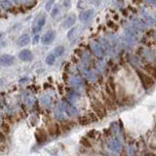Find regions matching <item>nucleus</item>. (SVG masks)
Returning <instances> with one entry per match:
<instances>
[{
	"label": "nucleus",
	"mask_w": 156,
	"mask_h": 156,
	"mask_svg": "<svg viewBox=\"0 0 156 156\" xmlns=\"http://www.w3.org/2000/svg\"><path fill=\"white\" fill-rule=\"evenodd\" d=\"M136 74H138L141 85L144 86L145 90L150 89L151 87L154 85V79L152 76H150L148 73H145L140 69H136Z\"/></svg>",
	"instance_id": "nucleus-1"
},
{
	"label": "nucleus",
	"mask_w": 156,
	"mask_h": 156,
	"mask_svg": "<svg viewBox=\"0 0 156 156\" xmlns=\"http://www.w3.org/2000/svg\"><path fill=\"white\" fill-rule=\"evenodd\" d=\"M92 107H93V110H94V112H95V114L97 116H99L100 118L102 119L106 116L105 107L100 101H98V100L93 101H92Z\"/></svg>",
	"instance_id": "nucleus-2"
},
{
	"label": "nucleus",
	"mask_w": 156,
	"mask_h": 156,
	"mask_svg": "<svg viewBox=\"0 0 156 156\" xmlns=\"http://www.w3.org/2000/svg\"><path fill=\"white\" fill-rule=\"evenodd\" d=\"M61 108L62 109V111H65L67 115H69V116H75L77 114V109L67 101H62V102Z\"/></svg>",
	"instance_id": "nucleus-3"
},
{
	"label": "nucleus",
	"mask_w": 156,
	"mask_h": 156,
	"mask_svg": "<svg viewBox=\"0 0 156 156\" xmlns=\"http://www.w3.org/2000/svg\"><path fill=\"white\" fill-rule=\"evenodd\" d=\"M95 15V11L93 9H89V10H85V11L81 12V14L79 15V20L82 23H88L90 22L93 19Z\"/></svg>",
	"instance_id": "nucleus-4"
},
{
	"label": "nucleus",
	"mask_w": 156,
	"mask_h": 156,
	"mask_svg": "<svg viewBox=\"0 0 156 156\" xmlns=\"http://www.w3.org/2000/svg\"><path fill=\"white\" fill-rule=\"evenodd\" d=\"M107 146H108V148L112 151H115V152H120V151L122 150V144L119 141L118 139H111L108 144H107Z\"/></svg>",
	"instance_id": "nucleus-5"
},
{
	"label": "nucleus",
	"mask_w": 156,
	"mask_h": 156,
	"mask_svg": "<svg viewBox=\"0 0 156 156\" xmlns=\"http://www.w3.org/2000/svg\"><path fill=\"white\" fill-rule=\"evenodd\" d=\"M90 47H91V50H92L93 54H94L96 57L101 58L102 56H104V50H102L101 46L98 42H96V41L91 42Z\"/></svg>",
	"instance_id": "nucleus-6"
},
{
	"label": "nucleus",
	"mask_w": 156,
	"mask_h": 156,
	"mask_svg": "<svg viewBox=\"0 0 156 156\" xmlns=\"http://www.w3.org/2000/svg\"><path fill=\"white\" fill-rule=\"evenodd\" d=\"M56 36V32L54 30H48L46 33H44V35L41 38V42L44 45H49L54 40V38Z\"/></svg>",
	"instance_id": "nucleus-7"
},
{
	"label": "nucleus",
	"mask_w": 156,
	"mask_h": 156,
	"mask_svg": "<svg viewBox=\"0 0 156 156\" xmlns=\"http://www.w3.org/2000/svg\"><path fill=\"white\" fill-rule=\"evenodd\" d=\"M19 58L23 62H30L33 58V54L30 50L23 49L19 54Z\"/></svg>",
	"instance_id": "nucleus-8"
},
{
	"label": "nucleus",
	"mask_w": 156,
	"mask_h": 156,
	"mask_svg": "<svg viewBox=\"0 0 156 156\" xmlns=\"http://www.w3.org/2000/svg\"><path fill=\"white\" fill-rule=\"evenodd\" d=\"M15 62V58L12 55H2L0 58V63L2 66H10Z\"/></svg>",
	"instance_id": "nucleus-9"
},
{
	"label": "nucleus",
	"mask_w": 156,
	"mask_h": 156,
	"mask_svg": "<svg viewBox=\"0 0 156 156\" xmlns=\"http://www.w3.org/2000/svg\"><path fill=\"white\" fill-rule=\"evenodd\" d=\"M45 23H46V18H45V16H42L41 18H39V19L37 20V22H36V23H35V26H34L33 28H32V32H33L34 34L38 33V32L40 31L41 29L43 28V27L45 26Z\"/></svg>",
	"instance_id": "nucleus-10"
},
{
	"label": "nucleus",
	"mask_w": 156,
	"mask_h": 156,
	"mask_svg": "<svg viewBox=\"0 0 156 156\" xmlns=\"http://www.w3.org/2000/svg\"><path fill=\"white\" fill-rule=\"evenodd\" d=\"M35 136H36V140L39 144H43L45 143L48 139V135H47V132L43 129H38L35 132Z\"/></svg>",
	"instance_id": "nucleus-11"
},
{
	"label": "nucleus",
	"mask_w": 156,
	"mask_h": 156,
	"mask_svg": "<svg viewBox=\"0 0 156 156\" xmlns=\"http://www.w3.org/2000/svg\"><path fill=\"white\" fill-rule=\"evenodd\" d=\"M75 22H76V16L74 14H71L65 20V22L62 23V27L65 28H70L72 26H74Z\"/></svg>",
	"instance_id": "nucleus-12"
},
{
	"label": "nucleus",
	"mask_w": 156,
	"mask_h": 156,
	"mask_svg": "<svg viewBox=\"0 0 156 156\" xmlns=\"http://www.w3.org/2000/svg\"><path fill=\"white\" fill-rule=\"evenodd\" d=\"M96 116H97L96 114H94V115H93V114H87V115L82 116V117H80V123L82 125H87V124L91 123V122L97 121L98 118Z\"/></svg>",
	"instance_id": "nucleus-13"
},
{
	"label": "nucleus",
	"mask_w": 156,
	"mask_h": 156,
	"mask_svg": "<svg viewBox=\"0 0 156 156\" xmlns=\"http://www.w3.org/2000/svg\"><path fill=\"white\" fill-rule=\"evenodd\" d=\"M29 41H30V37H29L28 34L24 33V34H22V35L19 37L17 43L20 47H24L29 43Z\"/></svg>",
	"instance_id": "nucleus-14"
},
{
	"label": "nucleus",
	"mask_w": 156,
	"mask_h": 156,
	"mask_svg": "<svg viewBox=\"0 0 156 156\" xmlns=\"http://www.w3.org/2000/svg\"><path fill=\"white\" fill-rule=\"evenodd\" d=\"M144 68H145V71L147 72L150 76H152L153 78H156V66L147 65V66H145Z\"/></svg>",
	"instance_id": "nucleus-15"
},
{
	"label": "nucleus",
	"mask_w": 156,
	"mask_h": 156,
	"mask_svg": "<svg viewBox=\"0 0 156 156\" xmlns=\"http://www.w3.org/2000/svg\"><path fill=\"white\" fill-rule=\"evenodd\" d=\"M56 56H55V54L54 53H51V54H49V55L46 57V60H45V62H46V63L48 66H53L54 65V62H55V61H56Z\"/></svg>",
	"instance_id": "nucleus-16"
},
{
	"label": "nucleus",
	"mask_w": 156,
	"mask_h": 156,
	"mask_svg": "<svg viewBox=\"0 0 156 156\" xmlns=\"http://www.w3.org/2000/svg\"><path fill=\"white\" fill-rule=\"evenodd\" d=\"M63 53H65V47L63 46H58V47H56L55 50H54V54H55L56 57L62 56Z\"/></svg>",
	"instance_id": "nucleus-17"
},
{
	"label": "nucleus",
	"mask_w": 156,
	"mask_h": 156,
	"mask_svg": "<svg viewBox=\"0 0 156 156\" xmlns=\"http://www.w3.org/2000/svg\"><path fill=\"white\" fill-rule=\"evenodd\" d=\"M40 101H41V104H42L43 105H49L51 104V99H50L49 97H47V96H43V97L41 98Z\"/></svg>",
	"instance_id": "nucleus-18"
},
{
	"label": "nucleus",
	"mask_w": 156,
	"mask_h": 156,
	"mask_svg": "<svg viewBox=\"0 0 156 156\" xmlns=\"http://www.w3.org/2000/svg\"><path fill=\"white\" fill-rule=\"evenodd\" d=\"M54 2H55V0H48V2L45 5V9L47 10V11H51V10L53 9Z\"/></svg>",
	"instance_id": "nucleus-19"
},
{
	"label": "nucleus",
	"mask_w": 156,
	"mask_h": 156,
	"mask_svg": "<svg viewBox=\"0 0 156 156\" xmlns=\"http://www.w3.org/2000/svg\"><path fill=\"white\" fill-rule=\"evenodd\" d=\"M49 132L52 136H56L57 135V132H58V128L55 124H53V127H49Z\"/></svg>",
	"instance_id": "nucleus-20"
},
{
	"label": "nucleus",
	"mask_w": 156,
	"mask_h": 156,
	"mask_svg": "<svg viewBox=\"0 0 156 156\" xmlns=\"http://www.w3.org/2000/svg\"><path fill=\"white\" fill-rule=\"evenodd\" d=\"M58 12H60V10H58V7L56 6V7H54L52 9V12H51V16L52 17H56L57 15L58 14Z\"/></svg>",
	"instance_id": "nucleus-21"
},
{
	"label": "nucleus",
	"mask_w": 156,
	"mask_h": 156,
	"mask_svg": "<svg viewBox=\"0 0 156 156\" xmlns=\"http://www.w3.org/2000/svg\"><path fill=\"white\" fill-rule=\"evenodd\" d=\"M75 30H76L75 28H72L71 30H69V32H68V34H67V37H68V38H72V37H73V35H74Z\"/></svg>",
	"instance_id": "nucleus-22"
},
{
	"label": "nucleus",
	"mask_w": 156,
	"mask_h": 156,
	"mask_svg": "<svg viewBox=\"0 0 156 156\" xmlns=\"http://www.w3.org/2000/svg\"><path fill=\"white\" fill-rule=\"evenodd\" d=\"M33 40H34L33 43H34V44H36V43L38 42V40H39V36H35V37H34Z\"/></svg>",
	"instance_id": "nucleus-23"
},
{
	"label": "nucleus",
	"mask_w": 156,
	"mask_h": 156,
	"mask_svg": "<svg viewBox=\"0 0 156 156\" xmlns=\"http://www.w3.org/2000/svg\"><path fill=\"white\" fill-rule=\"evenodd\" d=\"M154 38H155V40H156V32L154 33Z\"/></svg>",
	"instance_id": "nucleus-24"
}]
</instances>
